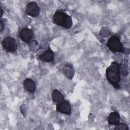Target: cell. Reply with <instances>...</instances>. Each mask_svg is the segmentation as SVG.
<instances>
[{
	"mask_svg": "<svg viewBox=\"0 0 130 130\" xmlns=\"http://www.w3.org/2000/svg\"><path fill=\"white\" fill-rule=\"evenodd\" d=\"M120 70V64L115 61L112 62L111 65L106 70V77L108 81L114 88L118 89L120 88L119 83L121 79Z\"/></svg>",
	"mask_w": 130,
	"mask_h": 130,
	"instance_id": "cell-1",
	"label": "cell"
},
{
	"mask_svg": "<svg viewBox=\"0 0 130 130\" xmlns=\"http://www.w3.org/2000/svg\"><path fill=\"white\" fill-rule=\"evenodd\" d=\"M54 23L59 26L66 29H70L73 25V21L71 17L66 13L61 11L57 10L53 16Z\"/></svg>",
	"mask_w": 130,
	"mask_h": 130,
	"instance_id": "cell-2",
	"label": "cell"
},
{
	"mask_svg": "<svg viewBox=\"0 0 130 130\" xmlns=\"http://www.w3.org/2000/svg\"><path fill=\"white\" fill-rule=\"evenodd\" d=\"M107 46L109 49L114 53L123 52L124 51V48L120 38L116 35L110 37L107 43Z\"/></svg>",
	"mask_w": 130,
	"mask_h": 130,
	"instance_id": "cell-3",
	"label": "cell"
},
{
	"mask_svg": "<svg viewBox=\"0 0 130 130\" xmlns=\"http://www.w3.org/2000/svg\"><path fill=\"white\" fill-rule=\"evenodd\" d=\"M3 48L7 51L14 52L17 49V43L16 40L11 37L5 38L2 43Z\"/></svg>",
	"mask_w": 130,
	"mask_h": 130,
	"instance_id": "cell-4",
	"label": "cell"
},
{
	"mask_svg": "<svg viewBox=\"0 0 130 130\" xmlns=\"http://www.w3.org/2000/svg\"><path fill=\"white\" fill-rule=\"evenodd\" d=\"M26 13L32 17H37L40 13V7L36 2H29L26 6Z\"/></svg>",
	"mask_w": 130,
	"mask_h": 130,
	"instance_id": "cell-5",
	"label": "cell"
},
{
	"mask_svg": "<svg viewBox=\"0 0 130 130\" xmlns=\"http://www.w3.org/2000/svg\"><path fill=\"white\" fill-rule=\"evenodd\" d=\"M56 111L66 115L71 114V106L69 102L67 100H63L56 105Z\"/></svg>",
	"mask_w": 130,
	"mask_h": 130,
	"instance_id": "cell-6",
	"label": "cell"
},
{
	"mask_svg": "<svg viewBox=\"0 0 130 130\" xmlns=\"http://www.w3.org/2000/svg\"><path fill=\"white\" fill-rule=\"evenodd\" d=\"M34 36L33 30L27 27L23 28L19 33V37L21 40L25 43H29Z\"/></svg>",
	"mask_w": 130,
	"mask_h": 130,
	"instance_id": "cell-7",
	"label": "cell"
},
{
	"mask_svg": "<svg viewBox=\"0 0 130 130\" xmlns=\"http://www.w3.org/2000/svg\"><path fill=\"white\" fill-rule=\"evenodd\" d=\"M54 53L51 49L49 47L48 49L43 54L39 56V59L41 61L45 62H51L54 60Z\"/></svg>",
	"mask_w": 130,
	"mask_h": 130,
	"instance_id": "cell-8",
	"label": "cell"
},
{
	"mask_svg": "<svg viewBox=\"0 0 130 130\" xmlns=\"http://www.w3.org/2000/svg\"><path fill=\"white\" fill-rule=\"evenodd\" d=\"M23 86L26 90L30 92L34 93L36 89V85L35 82L31 79L27 78L23 81Z\"/></svg>",
	"mask_w": 130,
	"mask_h": 130,
	"instance_id": "cell-9",
	"label": "cell"
},
{
	"mask_svg": "<svg viewBox=\"0 0 130 130\" xmlns=\"http://www.w3.org/2000/svg\"><path fill=\"white\" fill-rule=\"evenodd\" d=\"M120 116L117 112H111L108 117V121L111 125H116L120 122Z\"/></svg>",
	"mask_w": 130,
	"mask_h": 130,
	"instance_id": "cell-10",
	"label": "cell"
},
{
	"mask_svg": "<svg viewBox=\"0 0 130 130\" xmlns=\"http://www.w3.org/2000/svg\"><path fill=\"white\" fill-rule=\"evenodd\" d=\"M52 99L54 102H60L63 100V95L57 89H54L52 92Z\"/></svg>",
	"mask_w": 130,
	"mask_h": 130,
	"instance_id": "cell-11",
	"label": "cell"
},
{
	"mask_svg": "<svg viewBox=\"0 0 130 130\" xmlns=\"http://www.w3.org/2000/svg\"><path fill=\"white\" fill-rule=\"evenodd\" d=\"M63 72L69 78L72 79L74 74V71L73 66L70 64H66L63 68Z\"/></svg>",
	"mask_w": 130,
	"mask_h": 130,
	"instance_id": "cell-12",
	"label": "cell"
},
{
	"mask_svg": "<svg viewBox=\"0 0 130 130\" xmlns=\"http://www.w3.org/2000/svg\"><path fill=\"white\" fill-rule=\"evenodd\" d=\"M114 129H119V130H128V128L126 124L123 123H118L116 124Z\"/></svg>",
	"mask_w": 130,
	"mask_h": 130,
	"instance_id": "cell-13",
	"label": "cell"
},
{
	"mask_svg": "<svg viewBox=\"0 0 130 130\" xmlns=\"http://www.w3.org/2000/svg\"><path fill=\"white\" fill-rule=\"evenodd\" d=\"M0 25H1V27H0V31L2 32V31L4 30V23L3 21V20H1V22H0Z\"/></svg>",
	"mask_w": 130,
	"mask_h": 130,
	"instance_id": "cell-14",
	"label": "cell"
},
{
	"mask_svg": "<svg viewBox=\"0 0 130 130\" xmlns=\"http://www.w3.org/2000/svg\"><path fill=\"white\" fill-rule=\"evenodd\" d=\"M1 17H2L3 16V10L2 9V8L1 7Z\"/></svg>",
	"mask_w": 130,
	"mask_h": 130,
	"instance_id": "cell-15",
	"label": "cell"
}]
</instances>
